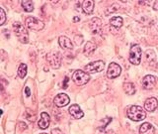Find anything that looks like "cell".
<instances>
[{"instance_id": "obj_17", "label": "cell", "mask_w": 158, "mask_h": 134, "mask_svg": "<svg viewBox=\"0 0 158 134\" xmlns=\"http://www.w3.org/2000/svg\"><path fill=\"white\" fill-rule=\"evenodd\" d=\"M82 9L84 13L86 14H92L94 10V1L88 0V1H82Z\"/></svg>"}, {"instance_id": "obj_5", "label": "cell", "mask_w": 158, "mask_h": 134, "mask_svg": "<svg viewBox=\"0 0 158 134\" xmlns=\"http://www.w3.org/2000/svg\"><path fill=\"white\" fill-rule=\"evenodd\" d=\"M25 24L26 26L30 29V30H34V31H41V30L44 29V24L35 17H28L25 21Z\"/></svg>"}, {"instance_id": "obj_20", "label": "cell", "mask_w": 158, "mask_h": 134, "mask_svg": "<svg viewBox=\"0 0 158 134\" xmlns=\"http://www.w3.org/2000/svg\"><path fill=\"white\" fill-rule=\"evenodd\" d=\"M110 24L113 27H115L117 29L121 28L123 26V18L120 16H115L110 20Z\"/></svg>"}, {"instance_id": "obj_26", "label": "cell", "mask_w": 158, "mask_h": 134, "mask_svg": "<svg viewBox=\"0 0 158 134\" xmlns=\"http://www.w3.org/2000/svg\"><path fill=\"white\" fill-rule=\"evenodd\" d=\"M52 134H63V133L61 132V130H59V129H52Z\"/></svg>"}, {"instance_id": "obj_6", "label": "cell", "mask_w": 158, "mask_h": 134, "mask_svg": "<svg viewBox=\"0 0 158 134\" xmlns=\"http://www.w3.org/2000/svg\"><path fill=\"white\" fill-rule=\"evenodd\" d=\"M47 60L51 67L53 69H58L61 65V56L58 52H52L48 54Z\"/></svg>"}, {"instance_id": "obj_27", "label": "cell", "mask_w": 158, "mask_h": 134, "mask_svg": "<svg viewBox=\"0 0 158 134\" xmlns=\"http://www.w3.org/2000/svg\"><path fill=\"white\" fill-rule=\"evenodd\" d=\"M25 92H26V96H31V92H30V88L27 87L26 88H25Z\"/></svg>"}, {"instance_id": "obj_4", "label": "cell", "mask_w": 158, "mask_h": 134, "mask_svg": "<svg viewBox=\"0 0 158 134\" xmlns=\"http://www.w3.org/2000/svg\"><path fill=\"white\" fill-rule=\"evenodd\" d=\"M141 55H142V52H141V48L138 46V45H133V46L131 48V51H130V62L132 64V65H137L140 64V61H141Z\"/></svg>"}, {"instance_id": "obj_9", "label": "cell", "mask_w": 158, "mask_h": 134, "mask_svg": "<svg viewBox=\"0 0 158 134\" xmlns=\"http://www.w3.org/2000/svg\"><path fill=\"white\" fill-rule=\"evenodd\" d=\"M69 101H70V98H69L68 96L65 93H58L53 99V103L56 104L57 107L65 106L69 103Z\"/></svg>"}, {"instance_id": "obj_15", "label": "cell", "mask_w": 158, "mask_h": 134, "mask_svg": "<svg viewBox=\"0 0 158 134\" xmlns=\"http://www.w3.org/2000/svg\"><path fill=\"white\" fill-rule=\"evenodd\" d=\"M155 129L152 124L145 122L143 123L139 128V134H154Z\"/></svg>"}, {"instance_id": "obj_13", "label": "cell", "mask_w": 158, "mask_h": 134, "mask_svg": "<svg viewBox=\"0 0 158 134\" xmlns=\"http://www.w3.org/2000/svg\"><path fill=\"white\" fill-rule=\"evenodd\" d=\"M90 28L92 30L93 34H98L100 33L101 29H102V21L97 17H94L91 19L90 21Z\"/></svg>"}, {"instance_id": "obj_10", "label": "cell", "mask_w": 158, "mask_h": 134, "mask_svg": "<svg viewBox=\"0 0 158 134\" xmlns=\"http://www.w3.org/2000/svg\"><path fill=\"white\" fill-rule=\"evenodd\" d=\"M156 84V78L154 76H145L144 78L142 79V86L145 89H151L155 87Z\"/></svg>"}, {"instance_id": "obj_29", "label": "cell", "mask_w": 158, "mask_h": 134, "mask_svg": "<svg viewBox=\"0 0 158 134\" xmlns=\"http://www.w3.org/2000/svg\"><path fill=\"white\" fill-rule=\"evenodd\" d=\"M105 134H116V133L114 132V130H111V129H110V130H107L105 132Z\"/></svg>"}, {"instance_id": "obj_14", "label": "cell", "mask_w": 158, "mask_h": 134, "mask_svg": "<svg viewBox=\"0 0 158 134\" xmlns=\"http://www.w3.org/2000/svg\"><path fill=\"white\" fill-rule=\"evenodd\" d=\"M49 122H51V117L47 113V112H43L41 114V118L38 122V125L41 129H47L49 125Z\"/></svg>"}, {"instance_id": "obj_19", "label": "cell", "mask_w": 158, "mask_h": 134, "mask_svg": "<svg viewBox=\"0 0 158 134\" xmlns=\"http://www.w3.org/2000/svg\"><path fill=\"white\" fill-rule=\"evenodd\" d=\"M96 50V45L94 44L93 42H87L85 47H84V55L86 56H89L91 55L94 51Z\"/></svg>"}, {"instance_id": "obj_24", "label": "cell", "mask_w": 158, "mask_h": 134, "mask_svg": "<svg viewBox=\"0 0 158 134\" xmlns=\"http://www.w3.org/2000/svg\"><path fill=\"white\" fill-rule=\"evenodd\" d=\"M82 41H83V39H82V36H76L75 37V42H76V44L77 45H80L81 43H82Z\"/></svg>"}, {"instance_id": "obj_8", "label": "cell", "mask_w": 158, "mask_h": 134, "mask_svg": "<svg viewBox=\"0 0 158 134\" xmlns=\"http://www.w3.org/2000/svg\"><path fill=\"white\" fill-rule=\"evenodd\" d=\"M122 68L116 63H111L109 65L108 71H107V77L109 78H116L121 74Z\"/></svg>"}, {"instance_id": "obj_16", "label": "cell", "mask_w": 158, "mask_h": 134, "mask_svg": "<svg viewBox=\"0 0 158 134\" xmlns=\"http://www.w3.org/2000/svg\"><path fill=\"white\" fill-rule=\"evenodd\" d=\"M58 43L59 46L65 49H72L73 48V44L71 42V40L67 38L66 36H60L58 39Z\"/></svg>"}, {"instance_id": "obj_28", "label": "cell", "mask_w": 158, "mask_h": 134, "mask_svg": "<svg viewBox=\"0 0 158 134\" xmlns=\"http://www.w3.org/2000/svg\"><path fill=\"white\" fill-rule=\"evenodd\" d=\"M153 8H154V10H157V11H158V1H156L154 3V5H153Z\"/></svg>"}, {"instance_id": "obj_1", "label": "cell", "mask_w": 158, "mask_h": 134, "mask_svg": "<svg viewBox=\"0 0 158 134\" xmlns=\"http://www.w3.org/2000/svg\"><path fill=\"white\" fill-rule=\"evenodd\" d=\"M127 117L133 121H141L143 119H145L146 112L144 109L140 106L132 105L127 110Z\"/></svg>"}, {"instance_id": "obj_31", "label": "cell", "mask_w": 158, "mask_h": 134, "mask_svg": "<svg viewBox=\"0 0 158 134\" xmlns=\"http://www.w3.org/2000/svg\"><path fill=\"white\" fill-rule=\"evenodd\" d=\"M41 134H48V133H41Z\"/></svg>"}, {"instance_id": "obj_3", "label": "cell", "mask_w": 158, "mask_h": 134, "mask_svg": "<svg viewBox=\"0 0 158 134\" xmlns=\"http://www.w3.org/2000/svg\"><path fill=\"white\" fill-rule=\"evenodd\" d=\"M72 81L77 86H84L90 81V76L88 74V73L79 69V71H75L72 74Z\"/></svg>"}, {"instance_id": "obj_21", "label": "cell", "mask_w": 158, "mask_h": 134, "mask_svg": "<svg viewBox=\"0 0 158 134\" xmlns=\"http://www.w3.org/2000/svg\"><path fill=\"white\" fill-rule=\"evenodd\" d=\"M21 4L26 12H32L34 10V3L32 1H30V0H24V1L21 2Z\"/></svg>"}, {"instance_id": "obj_18", "label": "cell", "mask_w": 158, "mask_h": 134, "mask_svg": "<svg viewBox=\"0 0 158 134\" xmlns=\"http://www.w3.org/2000/svg\"><path fill=\"white\" fill-rule=\"evenodd\" d=\"M123 91L127 94L128 96H132V94L135 93V84L131 83H127L123 84Z\"/></svg>"}, {"instance_id": "obj_12", "label": "cell", "mask_w": 158, "mask_h": 134, "mask_svg": "<svg viewBox=\"0 0 158 134\" xmlns=\"http://www.w3.org/2000/svg\"><path fill=\"white\" fill-rule=\"evenodd\" d=\"M68 111H69V114L75 119H80L84 115V113L81 110V108L79 107V105H77V104H73V105H71L70 107H69Z\"/></svg>"}, {"instance_id": "obj_22", "label": "cell", "mask_w": 158, "mask_h": 134, "mask_svg": "<svg viewBox=\"0 0 158 134\" xmlns=\"http://www.w3.org/2000/svg\"><path fill=\"white\" fill-rule=\"evenodd\" d=\"M26 74H27V65L21 64L19 66V69H18V76L21 78H24L25 77H26Z\"/></svg>"}, {"instance_id": "obj_30", "label": "cell", "mask_w": 158, "mask_h": 134, "mask_svg": "<svg viewBox=\"0 0 158 134\" xmlns=\"http://www.w3.org/2000/svg\"><path fill=\"white\" fill-rule=\"evenodd\" d=\"M79 20H80V18H79V17H74V19H73V21H74V22H78V21H79Z\"/></svg>"}, {"instance_id": "obj_11", "label": "cell", "mask_w": 158, "mask_h": 134, "mask_svg": "<svg viewBox=\"0 0 158 134\" xmlns=\"http://www.w3.org/2000/svg\"><path fill=\"white\" fill-rule=\"evenodd\" d=\"M157 106H158V100L155 97L147 98L146 100H145V102H144L145 110L149 111V112H153L154 110H156Z\"/></svg>"}, {"instance_id": "obj_25", "label": "cell", "mask_w": 158, "mask_h": 134, "mask_svg": "<svg viewBox=\"0 0 158 134\" xmlns=\"http://www.w3.org/2000/svg\"><path fill=\"white\" fill-rule=\"evenodd\" d=\"M68 81H69V78H64L63 86H62L63 88H67V87H68Z\"/></svg>"}, {"instance_id": "obj_23", "label": "cell", "mask_w": 158, "mask_h": 134, "mask_svg": "<svg viewBox=\"0 0 158 134\" xmlns=\"http://www.w3.org/2000/svg\"><path fill=\"white\" fill-rule=\"evenodd\" d=\"M0 16H1V20H0V25H3L6 22V14H5L3 8H0Z\"/></svg>"}, {"instance_id": "obj_2", "label": "cell", "mask_w": 158, "mask_h": 134, "mask_svg": "<svg viewBox=\"0 0 158 134\" xmlns=\"http://www.w3.org/2000/svg\"><path fill=\"white\" fill-rule=\"evenodd\" d=\"M13 30L14 33L16 35V37L19 39L20 42H22L24 44H27L29 42V34L27 29L25 28V26L20 22H15L13 24Z\"/></svg>"}, {"instance_id": "obj_7", "label": "cell", "mask_w": 158, "mask_h": 134, "mask_svg": "<svg viewBox=\"0 0 158 134\" xmlns=\"http://www.w3.org/2000/svg\"><path fill=\"white\" fill-rule=\"evenodd\" d=\"M104 67H105V63L103 61H96L90 63L85 66L84 69H85L86 73L89 74H94V73H100L104 69Z\"/></svg>"}]
</instances>
